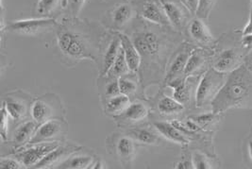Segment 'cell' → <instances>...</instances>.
<instances>
[{"label": "cell", "instance_id": "obj_17", "mask_svg": "<svg viewBox=\"0 0 252 169\" xmlns=\"http://www.w3.org/2000/svg\"><path fill=\"white\" fill-rule=\"evenodd\" d=\"M243 58L240 52L234 48H227L222 50L213 61L212 68L221 73H230L241 67Z\"/></svg>", "mask_w": 252, "mask_h": 169}, {"label": "cell", "instance_id": "obj_7", "mask_svg": "<svg viewBox=\"0 0 252 169\" xmlns=\"http://www.w3.org/2000/svg\"><path fill=\"white\" fill-rule=\"evenodd\" d=\"M32 99L23 91L9 93L3 97L2 104H4L11 119L16 125L28 120L31 115V108Z\"/></svg>", "mask_w": 252, "mask_h": 169}, {"label": "cell", "instance_id": "obj_37", "mask_svg": "<svg viewBox=\"0 0 252 169\" xmlns=\"http://www.w3.org/2000/svg\"><path fill=\"white\" fill-rule=\"evenodd\" d=\"M86 0H67L69 12L73 19L77 18L82 10Z\"/></svg>", "mask_w": 252, "mask_h": 169}, {"label": "cell", "instance_id": "obj_24", "mask_svg": "<svg viewBox=\"0 0 252 169\" xmlns=\"http://www.w3.org/2000/svg\"><path fill=\"white\" fill-rule=\"evenodd\" d=\"M133 8L126 3L119 4L111 11V27L110 31L120 32L126 24L133 18Z\"/></svg>", "mask_w": 252, "mask_h": 169}, {"label": "cell", "instance_id": "obj_16", "mask_svg": "<svg viewBox=\"0 0 252 169\" xmlns=\"http://www.w3.org/2000/svg\"><path fill=\"white\" fill-rule=\"evenodd\" d=\"M83 147L73 143L61 142L60 145L52 151H50L45 158L38 163L33 169H52L56 168L68 159L72 154L79 151Z\"/></svg>", "mask_w": 252, "mask_h": 169}, {"label": "cell", "instance_id": "obj_1", "mask_svg": "<svg viewBox=\"0 0 252 169\" xmlns=\"http://www.w3.org/2000/svg\"><path fill=\"white\" fill-rule=\"evenodd\" d=\"M177 34L172 28L161 27L146 20V24L127 34L142 58L138 75L143 90L150 84H162L167 65L181 45Z\"/></svg>", "mask_w": 252, "mask_h": 169}, {"label": "cell", "instance_id": "obj_13", "mask_svg": "<svg viewBox=\"0 0 252 169\" xmlns=\"http://www.w3.org/2000/svg\"><path fill=\"white\" fill-rule=\"evenodd\" d=\"M124 133L130 136L138 145L159 146L165 140L153 124H138L126 128Z\"/></svg>", "mask_w": 252, "mask_h": 169}, {"label": "cell", "instance_id": "obj_2", "mask_svg": "<svg viewBox=\"0 0 252 169\" xmlns=\"http://www.w3.org/2000/svg\"><path fill=\"white\" fill-rule=\"evenodd\" d=\"M107 32L93 31L83 23L60 24L56 45L62 60L73 67L84 60L97 63L102 56Z\"/></svg>", "mask_w": 252, "mask_h": 169}, {"label": "cell", "instance_id": "obj_27", "mask_svg": "<svg viewBox=\"0 0 252 169\" xmlns=\"http://www.w3.org/2000/svg\"><path fill=\"white\" fill-rule=\"evenodd\" d=\"M82 149V148H81ZM81 149L72 154L68 159L59 165L57 169H90L92 166L94 156L90 154H81Z\"/></svg>", "mask_w": 252, "mask_h": 169}, {"label": "cell", "instance_id": "obj_6", "mask_svg": "<svg viewBox=\"0 0 252 169\" xmlns=\"http://www.w3.org/2000/svg\"><path fill=\"white\" fill-rule=\"evenodd\" d=\"M59 23L52 17H36L12 21L7 25V32L25 36H37L57 30Z\"/></svg>", "mask_w": 252, "mask_h": 169}, {"label": "cell", "instance_id": "obj_44", "mask_svg": "<svg viewBox=\"0 0 252 169\" xmlns=\"http://www.w3.org/2000/svg\"></svg>", "mask_w": 252, "mask_h": 169}, {"label": "cell", "instance_id": "obj_34", "mask_svg": "<svg viewBox=\"0 0 252 169\" xmlns=\"http://www.w3.org/2000/svg\"><path fill=\"white\" fill-rule=\"evenodd\" d=\"M11 117L7 112L4 104H2V106H1V129H0L2 143H5L9 139V119Z\"/></svg>", "mask_w": 252, "mask_h": 169}, {"label": "cell", "instance_id": "obj_20", "mask_svg": "<svg viewBox=\"0 0 252 169\" xmlns=\"http://www.w3.org/2000/svg\"><path fill=\"white\" fill-rule=\"evenodd\" d=\"M140 16L143 19L152 24L159 25L161 27H166V28H172L160 1L159 2L155 0L147 1L144 4L142 11H140Z\"/></svg>", "mask_w": 252, "mask_h": 169}, {"label": "cell", "instance_id": "obj_12", "mask_svg": "<svg viewBox=\"0 0 252 169\" xmlns=\"http://www.w3.org/2000/svg\"><path fill=\"white\" fill-rule=\"evenodd\" d=\"M150 107L144 102L134 101H131L128 108L122 114L115 116V122L118 127L126 129L142 123L149 118Z\"/></svg>", "mask_w": 252, "mask_h": 169}, {"label": "cell", "instance_id": "obj_38", "mask_svg": "<svg viewBox=\"0 0 252 169\" xmlns=\"http://www.w3.org/2000/svg\"><path fill=\"white\" fill-rule=\"evenodd\" d=\"M177 169H195L192 154L184 153L182 156V159L175 165L174 167Z\"/></svg>", "mask_w": 252, "mask_h": 169}, {"label": "cell", "instance_id": "obj_33", "mask_svg": "<svg viewBox=\"0 0 252 169\" xmlns=\"http://www.w3.org/2000/svg\"><path fill=\"white\" fill-rule=\"evenodd\" d=\"M218 0H199L195 15L201 19H208Z\"/></svg>", "mask_w": 252, "mask_h": 169}, {"label": "cell", "instance_id": "obj_23", "mask_svg": "<svg viewBox=\"0 0 252 169\" xmlns=\"http://www.w3.org/2000/svg\"><path fill=\"white\" fill-rule=\"evenodd\" d=\"M121 38V45L126 57V63L131 73H139V70L142 64V58L136 48V46L132 43L131 39L126 34L119 32Z\"/></svg>", "mask_w": 252, "mask_h": 169}, {"label": "cell", "instance_id": "obj_43", "mask_svg": "<svg viewBox=\"0 0 252 169\" xmlns=\"http://www.w3.org/2000/svg\"><path fill=\"white\" fill-rule=\"evenodd\" d=\"M248 150H249V154H250V158L252 160V139L249 141L248 143Z\"/></svg>", "mask_w": 252, "mask_h": 169}, {"label": "cell", "instance_id": "obj_21", "mask_svg": "<svg viewBox=\"0 0 252 169\" xmlns=\"http://www.w3.org/2000/svg\"><path fill=\"white\" fill-rule=\"evenodd\" d=\"M159 98L155 99V108L157 113L164 118H169L172 120L174 116H177L185 111V106L176 99L167 97L160 92L158 94Z\"/></svg>", "mask_w": 252, "mask_h": 169}, {"label": "cell", "instance_id": "obj_14", "mask_svg": "<svg viewBox=\"0 0 252 169\" xmlns=\"http://www.w3.org/2000/svg\"><path fill=\"white\" fill-rule=\"evenodd\" d=\"M121 49V38L119 32L110 31L107 33L106 40L104 43L102 56H101V70L99 77H106L110 69L113 67L117 55Z\"/></svg>", "mask_w": 252, "mask_h": 169}, {"label": "cell", "instance_id": "obj_9", "mask_svg": "<svg viewBox=\"0 0 252 169\" xmlns=\"http://www.w3.org/2000/svg\"><path fill=\"white\" fill-rule=\"evenodd\" d=\"M61 142L29 144L7 155L13 156L22 163L25 169H33L46 155L60 145Z\"/></svg>", "mask_w": 252, "mask_h": 169}, {"label": "cell", "instance_id": "obj_39", "mask_svg": "<svg viewBox=\"0 0 252 169\" xmlns=\"http://www.w3.org/2000/svg\"><path fill=\"white\" fill-rule=\"evenodd\" d=\"M241 45L245 50H247L248 52H251L252 50V34L242 36Z\"/></svg>", "mask_w": 252, "mask_h": 169}, {"label": "cell", "instance_id": "obj_10", "mask_svg": "<svg viewBox=\"0 0 252 169\" xmlns=\"http://www.w3.org/2000/svg\"><path fill=\"white\" fill-rule=\"evenodd\" d=\"M67 132L68 123L66 119H51L39 125L34 135L29 144L63 142L67 135Z\"/></svg>", "mask_w": 252, "mask_h": 169}, {"label": "cell", "instance_id": "obj_5", "mask_svg": "<svg viewBox=\"0 0 252 169\" xmlns=\"http://www.w3.org/2000/svg\"><path fill=\"white\" fill-rule=\"evenodd\" d=\"M65 109L61 98L55 94H46L33 99L31 116L37 124L41 125L51 119H65Z\"/></svg>", "mask_w": 252, "mask_h": 169}, {"label": "cell", "instance_id": "obj_29", "mask_svg": "<svg viewBox=\"0 0 252 169\" xmlns=\"http://www.w3.org/2000/svg\"><path fill=\"white\" fill-rule=\"evenodd\" d=\"M129 73H131V72H130L128 65L126 63V57H125L124 51L122 49V45H121V49L117 55V58L106 77L118 79L120 77H124L126 75H128Z\"/></svg>", "mask_w": 252, "mask_h": 169}, {"label": "cell", "instance_id": "obj_18", "mask_svg": "<svg viewBox=\"0 0 252 169\" xmlns=\"http://www.w3.org/2000/svg\"><path fill=\"white\" fill-rule=\"evenodd\" d=\"M187 34L190 39L198 45L206 47L214 45L215 38L204 22V19L197 16L188 23Z\"/></svg>", "mask_w": 252, "mask_h": 169}, {"label": "cell", "instance_id": "obj_31", "mask_svg": "<svg viewBox=\"0 0 252 169\" xmlns=\"http://www.w3.org/2000/svg\"><path fill=\"white\" fill-rule=\"evenodd\" d=\"M107 82L103 86V99L104 101L114 98L115 96H118L121 94L119 88V82L117 78H111V77H104Z\"/></svg>", "mask_w": 252, "mask_h": 169}, {"label": "cell", "instance_id": "obj_30", "mask_svg": "<svg viewBox=\"0 0 252 169\" xmlns=\"http://www.w3.org/2000/svg\"><path fill=\"white\" fill-rule=\"evenodd\" d=\"M60 4L61 0H39L35 7V12L38 17H50Z\"/></svg>", "mask_w": 252, "mask_h": 169}, {"label": "cell", "instance_id": "obj_40", "mask_svg": "<svg viewBox=\"0 0 252 169\" xmlns=\"http://www.w3.org/2000/svg\"><path fill=\"white\" fill-rule=\"evenodd\" d=\"M183 3L187 7V9L191 11L192 14H195L198 9L199 0H183Z\"/></svg>", "mask_w": 252, "mask_h": 169}, {"label": "cell", "instance_id": "obj_41", "mask_svg": "<svg viewBox=\"0 0 252 169\" xmlns=\"http://www.w3.org/2000/svg\"><path fill=\"white\" fill-rule=\"evenodd\" d=\"M242 36L244 35H249L252 34V7L250 11V16H249V20L247 22V25L245 26V28L240 31Z\"/></svg>", "mask_w": 252, "mask_h": 169}, {"label": "cell", "instance_id": "obj_28", "mask_svg": "<svg viewBox=\"0 0 252 169\" xmlns=\"http://www.w3.org/2000/svg\"><path fill=\"white\" fill-rule=\"evenodd\" d=\"M134 74L136 73H129L128 75H126L124 77L118 78L119 88H120L121 94L126 95L129 98L135 97L137 95L139 85H141L140 79L136 80L135 76H133Z\"/></svg>", "mask_w": 252, "mask_h": 169}, {"label": "cell", "instance_id": "obj_11", "mask_svg": "<svg viewBox=\"0 0 252 169\" xmlns=\"http://www.w3.org/2000/svg\"><path fill=\"white\" fill-rule=\"evenodd\" d=\"M195 48L194 45L188 43H183L179 45L167 65L165 76L161 84L162 86H164L168 81L172 80L173 79L184 76V70L186 68L188 59Z\"/></svg>", "mask_w": 252, "mask_h": 169}, {"label": "cell", "instance_id": "obj_15", "mask_svg": "<svg viewBox=\"0 0 252 169\" xmlns=\"http://www.w3.org/2000/svg\"><path fill=\"white\" fill-rule=\"evenodd\" d=\"M160 2L173 29L177 32H182L187 25L191 11L184 3L178 0H160Z\"/></svg>", "mask_w": 252, "mask_h": 169}, {"label": "cell", "instance_id": "obj_35", "mask_svg": "<svg viewBox=\"0 0 252 169\" xmlns=\"http://www.w3.org/2000/svg\"><path fill=\"white\" fill-rule=\"evenodd\" d=\"M192 157L195 169H211L214 168L210 158L201 152L195 151L192 154Z\"/></svg>", "mask_w": 252, "mask_h": 169}, {"label": "cell", "instance_id": "obj_8", "mask_svg": "<svg viewBox=\"0 0 252 169\" xmlns=\"http://www.w3.org/2000/svg\"><path fill=\"white\" fill-rule=\"evenodd\" d=\"M107 141L110 153L115 155L123 166L129 167L136 156L137 143L125 133L114 134Z\"/></svg>", "mask_w": 252, "mask_h": 169}, {"label": "cell", "instance_id": "obj_19", "mask_svg": "<svg viewBox=\"0 0 252 169\" xmlns=\"http://www.w3.org/2000/svg\"><path fill=\"white\" fill-rule=\"evenodd\" d=\"M38 127L39 124H37L33 119L32 120L28 119V120H25L22 123L17 125V128L13 133L12 141H11L12 149L7 154H10L12 152L16 151L17 149L27 146L32 139Z\"/></svg>", "mask_w": 252, "mask_h": 169}, {"label": "cell", "instance_id": "obj_32", "mask_svg": "<svg viewBox=\"0 0 252 169\" xmlns=\"http://www.w3.org/2000/svg\"><path fill=\"white\" fill-rule=\"evenodd\" d=\"M220 113H216L214 112L211 113H201V114H196L190 116L191 119H193L195 122H196L199 126H201L204 130L207 126L215 123L219 119Z\"/></svg>", "mask_w": 252, "mask_h": 169}, {"label": "cell", "instance_id": "obj_4", "mask_svg": "<svg viewBox=\"0 0 252 169\" xmlns=\"http://www.w3.org/2000/svg\"><path fill=\"white\" fill-rule=\"evenodd\" d=\"M228 75L213 68H209L200 76L195 93V107L202 108L216 99L219 91L224 86Z\"/></svg>", "mask_w": 252, "mask_h": 169}, {"label": "cell", "instance_id": "obj_25", "mask_svg": "<svg viewBox=\"0 0 252 169\" xmlns=\"http://www.w3.org/2000/svg\"><path fill=\"white\" fill-rule=\"evenodd\" d=\"M208 54L204 49L195 48L188 59L186 68L184 70V76H196L200 70L205 67Z\"/></svg>", "mask_w": 252, "mask_h": 169}, {"label": "cell", "instance_id": "obj_36", "mask_svg": "<svg viewBox=\"0 0 252 169\" xmlns=\"http://www.w3.org/2000/svg\"><path fill=\"white\" fill-rule=\"evenodd\" d=\"M1 169H25L22 163L11 155H2L0 160Z\"/></svg>", "mask_w": 252, "mask_h": 169}, {"label": "cell", "instance_id": "obj_42", "mask_svg": "<svg viewBox=\"0 0 252 169\" xmlns=\"http://www.w3.org/2000/svg\"><path fill=\"white\" fill-rule=\"evenodd\" d=\"M252 53L249 55V56L246 57L245 58V63H244V65L247 67V68L251 71L252 73V50L251 51Z\"/></svg>", "mask_w": 252, "mask_h": 169}, {"label": "cell", "instance_id": "obj_22", "mask_svg": "<svg viewBox=\"0 0 252 169\" xmlns=\"http://www.w3.org/2000/svg\"><path fill=\"white\" fill-rule=\"evenodd\" d=\"M152 124L164 139L183 147H186L190 144V139L170 121H154Z\"/></svg>", "mask_w": 252, "mask_h": 169}, {"label": "cell", "instance_id": "obj_3", "mask_svg": "<svg viewBox=\"0 0 252 169\" xmlns=\"http://www.w3.org/2000/svg\"><path fill=\"white\" fill-rule=\"evenodd\" d=\"M252 101V73L243 64L230 72L224 86L211 103L212 112L225 113L234 108H244Z\"/></svg>", "mask_w": 252, "mask_h": 169}, {"label": "cell", "instance_id": "obj_26", "mask_svg": "<svg viewBox=\"0 0 252 169\" xmlns=\"http://www.w3.org/2000/svg\"><path fill=\"white\" fill-rule=\"evenodd\" d=\"M131 103V100L126 95L120 94L104 101V112L113 117L124 113Z\"/></svg>", "mask_w": 252, "mask_h": 169}]
</instances>
